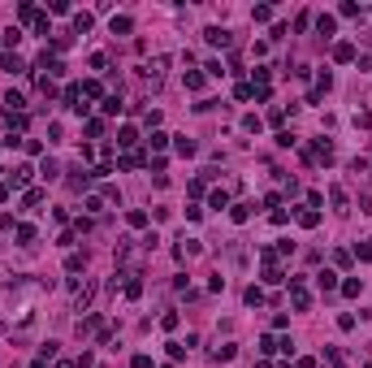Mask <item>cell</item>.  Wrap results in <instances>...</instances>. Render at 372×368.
Returning <instances> with one entry per match:
<instances>
[{
    "label": "cell",
    "mask_w": 372,
    "mask_h": 368,
    "mask_svg": "<svg viewBox=\"0 0 372 368\" xmlns=\"http://www.w3.org/2000/svg\"><path fill=\"white\" fill-rule=\"evenodd\" d=\"M333 61H355V43H338V48H333Z\"/></svg>",
    "instance_id": "obj_1"
},
{
    "label": "cell",
    "mask_w": 372,
    "mask_h": 368,
    "mask_svg": "<svg viewBox=\"0 0 372 368\" xmlns=\"http://www.w3.org/2000/svg\"><path fill=\"white\" fill-rule=\"evenodd\" d=\"M31 182V165H18V169H13V186H26Z\"/></svg>",
    "instance_id": "obj_2"
},
{
    "label": "cell",
    "mask_w": 372,
    "mask_h": 368,
    "mask_svg": "<svg viewBox=\"0 0 372 368\" xmlns=\"http://www.w3.org/2000/svg\"><path fill=\"white\" fill-rule=\"evenodd\" d=\"M316 26H320V35H325V39H329V35H333V26H338V22H333L329 13H320V18H316Z\"/></svg>",
    "instance_id": "obj_3"
},
{
    "label": "cell",
    "mask_w": 372,
    "mask_h": 368,
    "mask_svg": "<svg viewBox=\"0 0 372 368\" xmlns=\"http://www.w3.org/2000/svg\"><path fill=\"white\" fill-rule=\"evenodd\" d=\"M0 69H9V74H22V61H18V56H9V52H5V56H0Z\"/></svg>",
    "instance_id": "obj_4"
},
{
    "label": "cell",
    "mask_w": 372,
    "mask_h": 368,
    "mask_svg": "<svg viewBox=\"0 0 372 368\" xmlns=\"http://www.w3.org/2000/svg\"><path fill=\"white\" fill-rule=\"evenodd\" d=\"M134 139H138V134H134V126H121V134H117V143H121V148H130Z\"/></svg>",
    "instance_id": "obj_5"
},
{
    "label": "cell",
    "mask_w": 372,
    "mask_h": 368,
    "mask_svg": "<svg viewBox=\"0 0 372 368\" xmlns=\"http://www.w3.org/2000/svg\"><path fill=\"white\" fill-rule=\"evenodd\" d=\"M208 43H230V31H221V26H212V31H208Z\"/></svg>",
    "instance_id": "obj_6"
},
{
    "label": "cell",
    "mask_w": 372,
    "mask_h": 368,
    "mask_svg": "<svg viewBox=\"0 0 372 368\" xmlns=\"http://www.w3.org/2000/svg\"><path fill=\"white\" fill-rule=\"evenodd\" d=\"M104 113H108V117H117V113H121V100L108 96V100H104Z\"/></svg>",
    "instance_id": "obj_7"
},
{
    "label": "cell",
    "mask_w": 372,
    "mask_h": 368,
    "mask_svg": "<svg viewBox=\"0 0 372 368\" xmlns=\"http://www.w3.org/2000/svg\"><path fill=\"white\" fill-rule=\"evenodd\" d=\"M299 226H308V230L320 226V212H299Z\"/></svg>",
    "instance_id": "obj_8"
},
{
    "label": "cell",
    "mask_w": 372,
    "mask_h": 368,
    "mask_svg": "<svg viewBox=\"0 0 372 368\" xmlns=\"http://www.w3.org/2000/svg\"><path fill=\"white\" fill-rule=\"evenodd\" d=\"M208 204H212V208H230V195H225V191H212V199H208Z\"/></svg>",
    "instance_id": "obj_9"
},
{
    "label": "cell",
    "mask_w": 372,
    "mask_h": 368,
    "mask_svg": "<svg viewBox=\"0 0 372 368\" xmlns=\"http://www.w3.org/2000/svg\"><path fill=\"white\" fill-rule=\"evenodd\" d=\"M18 243H35V226H18Z\"/></svg>",
    "instance_id": "obj_10"
},
{
    "label": "cell",
    "mask_w": 372,
    "mask_h": 368,
    "mask_svg": "<svg viewBox=\"0 0 372 368\" xmlns=\"http://www.w3.org/2000/svg\"><path fill=\"white\" fill-rule=\"evenodd\" d=\"M251 18H255V22H268V18H273V9H268V5H255Z\"/></svg>",
    "instance_id": "obj_11"
},
{
    "label": "cell",
    "mask_w": 372,
    "mask_h": 368,
    "mask_svg": "<svg viewBox=\"0 0 372 368\" xmlns=\"http://www.w3.org/2000/svg\"><path fill=\"white\" fill-rule=\"evenodd\" d=\"M247 303H251V308H255V303H264V290H260V286H251V290H247Z\"/></svg>",
    "instance_id": "obj_12"
},
{
    "label": "cell",
    "mask_w": 372,
    "mask_h": 368,
    "mask_svg": "<svg viewBox=\"0 0 372 368\" xmlns=\"http://www.w3.org/2000/svg\"><path fill=\"white\" fill-rule=\"evenodd\" d=\"M130 31V18H113V35H126Z\"/></svg>",
    "instance_id": "obj_13"
},
{
    "label": "cell",
    "mask_w": 372,
    "mask_h": 368,
    "mask_svg": "<svg viewBox=\"0 0 372 368\" xmlns=\"http://www.w3.org/2000/svg\"><path fill=\"white\" fill-rule=\"evenodd\" d=\"M186 87H191V91H199V87H203V74H195V69H191V74H186Z\"/></svg>",
    "instance_id": "obj_14"
},
{
    "label": "cell",
    "mask_w": 372,
    "mask_h": 368,
    "mask_svg": "<svg viewBox=\"0 0 372 368\" xmlns=\"http://www.w3.org/2000/svg\"><path fill=\"white\" fill-rule=\"evenodd\" d=\"M359 260H372V238H368V243H359Z\"/></svg>",
    "instance_id": "obj_15"
},
{
    "label": "cell",
    "mask_w": 372,
    "mask_h": 368,
    "mask_svg": "<svg viewBox=\"0 0 372 368\" xmlns=\"http://www.w3.org/2000/svg\"><path fill=\"white\" fill-rule=\"evenodd\" d=\"M134 368H152V355H134Z\"/></svg>",
    "instance_id": "obj_16"
},
{
    "label": "cell",
    "mask_w": 372,
    "mask_h": 368,
    "mask_svg": "<svg viewBox=\"0 0 372 368\" xmlns=\"http://www.w3.org/2000/svg\"><path fill=\"white\" fill-rule=\"evenodd\" d=\"M294 368H316V359H299V364Z\"/></svg>",
    "instance_id": "obj_17"
},
{
    "label": "cell",
    "mask_w": 372,
    "mask_h": 368,
    "mask_svg": "<svg viewBox=\"0 0 372 368\" xmlns=\"http://www.w3.org/2000/svg\"><path fill=\"white\" fill-rule=\"evenodd\" d=\"M5 199H9V186H0V204H5Z\"/></svg>",
    "instance_id": "obj_18"
},
{
    "label": "cell",
    "mask_w": 372,
    "mask_h": 368,
    "mask_svg": "<svg viewBox=\"0 0 372 368\" xmlns=\"http://www.w3.org/2000/svg\"><path fill=\"white\" fill-rule=\"evenodd\" d=\"M31 368H48V359H35V364H31Z\"/></svg>",
    "instance_id": "obj_19"
},
{
    "label": "cell",
    "mask_w": 372,
    "mask_h": 368,
    "mask_svg": "<svg viewBox=\"0 0 372 368\" xmlns=\"http://www.w3.org/2000/svg\"><path fill=\"white\" fill-rule=\"evenodd\" d=\"M56 368H74V364H56Z\"/></svg>",
    "instance_id": "obj_20"
}]
</instances>
